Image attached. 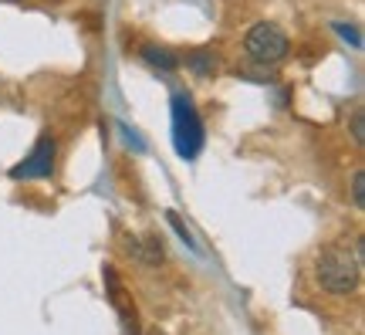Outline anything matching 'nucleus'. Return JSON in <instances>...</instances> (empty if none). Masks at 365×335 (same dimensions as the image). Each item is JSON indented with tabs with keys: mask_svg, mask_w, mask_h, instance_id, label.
Masks as SVG:
<instances>
[{
	"mask_svg": "<svg viewBox=\"0 0 365 335\" xmlns=\"http://www.w3.org/2000/svg\"><path fill=\"white\" fill-rule=\"evenodd\" d=\"M352 139H355V146H362V142H365V129H362V105H355V112H352Z\"/></svg>",
	"mask_w": 365,
	"mask_h": 335,
	"instance_id": "10",
	"label": "nucleus"
},
{
	"mask_svg": "<svg viewBox=\"0 0 365 335\" xmlns=\"http://www.w3.org/2000/svg\"><path fill=\"white\" fill-rule=\"evenodd\" d=\"M312 274H314L318 291H325V295H331V298H345V295H355V291H359L362 264H359V258H355L349 247L328 244V247H322V254L314 258Z\"/></svg>",
	"mask_w": 365,
	"mask_h": 335,
	"instance_id": "1",
	"label": "nucleus"
},
{
	"mask_svg": "<svg viewBox=\"0 0 365 335\" xmlns=\"http://www.w3.org/2000/svg\"><path fill=\"white\" fill-rule=\"evenodd\" d=\"M335 31H339V34H345V38H352L355 48H362V38H359V31H352V27H345V24H335Z\"/></svg>",
	"mask_w": 365,
	"mask_h": 335,
	"instance_id": "12",
	"label": "nucleus"
},
{
	"mask_svg": "<svg viewBox=\"0 0 365 335\" xmlns=\"http://www.w3.org/2000/svg\"><path fill=\"white\" fill-rule=\"evenodd\" d=\"M173 142H176V153L182 159H196V153L203 149L207 132H203V119L196 112L193 99L180 91L173 95Z\"/></svg>",
	"mask_w": 365,
	"mask_h": 335,
	"instance_id": "2",
	"label": "nucleus"
},
{
	"mask_svg": "<svg viewBox=\"0 0 365 335\" xmlns=\"http://www.w3.org/2000/svg\"><path fill=\"white\" fill-rule=\"evenodd\" d=\"M186 65L193 68L196 75H213V68H217V58L210 51H193L190 58H186Z\"/></svg>",
	"mask_w": 365,
	"mask_h": 335,
	"instance_id": "8",
	"label": "nucleus"
},
{
	"mask_svg": "<svg viewBox=\"0 0 365 335\" xmlns=\"http://www.w3.org/2000/svg\"><path fill=\"white\" fill-rule=\"evenodd\" d=\"M125 251H129L132 261H135V264H143V268H156L159 261L166 258L163 241H159L156 234H145V237H129V241H125Z\"/></svg>",
	"mask_w": 365,
	"mask_h": 335,
	"instance_id": "6",
	"label": "nucleus"
},
{
	"mask_svg": "<svg viewBox=\"0 0 365 335\" xmlns=\"http://www.w3.org/2000/svg\"><path fill=\"white\" fill-rule=\"evenodd\" d=\"M352 204H355V210L365 206V173L362 169H355V176H352Z\"/></svg>",
	"mask_w": 365,
	"mask_h": 335,
	"instance_id": "9",
	"label": "nucleus"
},
{
	"mask_svg": "<svg viewBox=\"0 0 365 335\" xmlns=\"http://www.w3.org/2000/svg\"><path fill=\"white\" fill-rule=\"evenodd\" d=\"M287 51H291V41L277 24L261 21L244 34V54L254 65H277V61L287 58Z\"/></svg>",
	"mask_w": 365,
	"mask_h": 335,
	"instance_id": "3",
	"label": "nucleus"
},
{
	"mask_svg": "<svg viewBox=\"0 0 365 335\" xmlns=\"http://www.w3.org/2000/svg\"><path fill=\"white\" fill-rule=\"evenodd\" d=\"M105 284H108V298H112V305H115L118 315H122V325H125V332H129V335H139L135 309H132L129 301H125V284H122V278L115 274V268H105Z\"/></svg>",
	"mask_w": 365,
	"mask_h": 335,
	"instance_id": "5",
	"label": "nucleus"
},
{
	"mask_svg": "<svg viewBox=\"0 0 365 335\" xmlns=\"http://www.w3.org/2000/svg\"><path fill=\"white\" fill-rule=\"evenodd\" d=\"M139 58H143L149 68H159V71H176L180 68V58L166 48H156V44H143L139 48Z\"/></svg>",
	"mask_w": 365,
	"mask_h": 335,
	"instance_id": "7",
	"label": "nucleus"
},
{
	"mask_svg": "<svg viewBox=\"0 0 365 335\" xmlns=\"http://www.w3.org/2000/svg\"><path fill=\"white\" fill-rule=\"evenodd\" d=\"M54 173V139L41 136L31 156H24L17 166H11V180H48Z\"/></svg>",
	"mask_w": 365,
	"mask_h": 335,
	"instance_id": "4",
	"label": "nucleus"
},
{
	"mask_svg": "<svg viewBox=\"0 0 365 335\" xmlns=\"http://www.w3.org/2000/svg\"><path fill=\"white\" fill-rule=\"evenodd\" d=\"M170 224H173V227H176V234H180V237H182V241H186V244H190V247H196V241H193V237H190V231L182 227V220L176 217V214H170Z\"/></svg>",
	"mask_w": 365,
	"mask_h": 335,
	"instance_id": "11",
	"label": "nucleus"
}]
</instances>
